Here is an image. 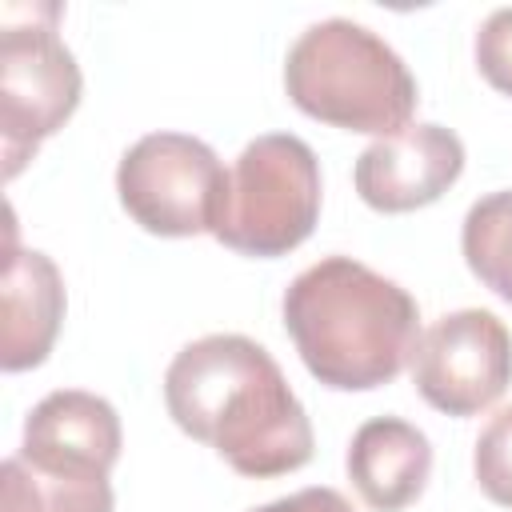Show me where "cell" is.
I'll return each instance as SVG.
<instances>
[{"label":"cell","instance_id":"4","mask_svg":"<svg viewBox=\"0 0 512 512\" xmlns=\"http://www.w3.org/2000/svg\"><path fill=\"white\" fill-rule=\"evenodd\" d=\"M0 20V148L12 180L76 112L84 80L72 48L56 36L60 4H4Z\"/></svg>","mask_w":512,"mask_h":512},{"label":"cell","instance_id":"2","mask_svg":"<svg viewBox=\"0 0 512 512\" xmlns=\"http://www.w3.org/2000/svg\"><path fill=\"white\" fill-rule=\"evenodd\" d=\"M284 328L304 368L340 392L392 384L416 356L420 308L352 256H324L284 292Z\"/></svg>","mask_w":512,"mask_h":512},{"label":"cell","instance_id":"6","mask_svg":"<svg viewBox=\"0 0 512 512\" xmlns=\"http://www.w3.org/2000/svg\"><path fill=\"white\" fill-rule=\"evenodd\" d=\"M116 192L144 232L200 236L220 220L228 172L204 140L184 132H148L120 156Z\"/></svg>","mask_w":512,"mask_h":512},{"label":"cell","instance_id":"9","mask_svg":"<svg viewBox=\"0 0 512 512\" xmlns=\"http://www.w3.org/2000/svg\"><path fill=\"white\" fill-rule=\"evenodd\" d=\"M120 440V416L104 396L60 388L28 412L24 444L16 456L44 472L108 476L120 460Z\"/></svg>","mask_w":512,"mask_h":512},{"label":"cell","instance_id":"16","mask_svg":"<svg viewBox=\"0 0 512 512\" xmlns=\"http://www.w3.org/2000/svg\"><path fill=\"white\" fill-rule=\"evenodd\" d=\"M252 512H356L336 488H300L284 500H272V504H260Z\"/></svg>","mask_w":512,"mask_h":512},{"label":"cell","instance_id":"13","mask_svg":"<svg viewBox=\"0 0 512 512\" xmlns=\"http://www.w3.org/2000/svg\"><path fill=\"white\" fill-rule=\"evenodd\" d=\"M460 248L472 276L512 304V188L488 192L468 208Z\"/></svg>","mask_w":512,"mask_h":512},{"label":"cell","instance_id":"11","mask_svg":"<svg viewBox=\"0 0 512 512\" xmlns=\"http://www.w3.org/2000/svg\"><path fill=\"white\" fill-rule=\"evenodd\" d=\"M348 476L368 508L400 512L424 492L432 476V444L416 424L400 416H376L360 424L348 444Z\"/></svg>","mask_w":512,"mask_h":512},{"label":"cell","instance_id":"15","mask_svg":"<svg viewBox=\"0 0 512 512\" xmlns=\"http://www.w3.org/2000/svg\"><path fill=\"white\" fill-rule=\"evenodd\" d=\"M476 68L496 92L512 96V8H496L480 24V32H476Z\"/></svg>","mask_w":512,"mask_h":512},{"label":"cell","instance_id":"12","mask_svg":"<svg viewBox=\"0 0 512 512\" xmlns=\"http://www.w3.org/2000/svg\"><path fill=\"white\" fill-rule=\"evenodd\" d=\"M0 512H112L108 476L44 472L24 456H8L0 468Z\"/></svg>","mask_w":512,"mask_h":512},{"label":"cell","instance_id":"10","mask_svg":"<svg viewBox=\"0 0 512 512\" xmlns=\"http://www.w3.org/2000/svg\"><path fill=\"white\" fill-rule=\"evenodd\" d=\"M4 336H0V368L24 372L48 360L60 320H64V280L52 256L36 248H16V232H8L4 260Z\"/></svg>","mask_w":512,"mask_h":512},{"label":"cell","instance_id":"14","mask_svg":"<svg viewBox=\"0 0 512 512\" xmlns=\"http://www.w3.org/2000/svg\"><path fill=\"white\" fill-rule=\"evenodd\" d=\"M472 468H476L480 492H484L492 504L512 508V404L500 408V412L484 424V432L476 436Z\"/></svg>","mask_w":512,"mask_h":512},{"label":"cell","instance_id":"3","mask_svg":"<svg viewBox=\"0 0 512 512\" xmlns=\"http://www.w3.org/2000/svg\"><path fill=\"white\" fill-rule=\"evenodd\" d=\"M288 100L332 128L396 136L416 112V76L372 28L332 16L308 24L284 60Z\"/></svg>","mask_w":512,"mask_h":512},{"label":"cell","instance_id":"7","mask_svg":"<svg viewBox=\"0 0 512 512\" xmlns=\"http://www.w3.org/2000/svg\"><path fill=\"white\" fill-rule=\"evenodd\" d=\"M416 392L444 416H476L512 384V332L488 308H460L420 332L412 356Z\"/></svg>","mask_w":512,"mask_h":512},{"label":"cell","instance_id":"8","mask_svg":"<svg viewBox=\"0 0 512 512\" xmlns=\"http://www.w3.org/2000/svg\"><path fill=\"white\" fill-rule=\"evenodd\" d=\"M464 172V144L444 124H408L372 140L352 168L356 192L376 212H412L436 204Z\"/></svg>","mask_w":512,"mask_h":512},{"label":"cell","instance_id":"1","mask_svg":"<svg viewBox=\"0 0 512 512\" xmlns=\"http://www.w3.org/2000/svg\"><path fill=\"white\" fill-rule=\"evenodd\" d=\"M164 404L180 432L216 448L252 480L296 472L312 460V424L272 352L236 332H212L176 352Z\"/></svg>","mask_w":512,"mask_h":512},{"label":"cell","instance_id":"5","mask_svg":"<svg viewBox=\"0 0 512 512\" xmlns=\"http://www.w3.org/2000/svg\"><path fill=\"white\" fill-rule=\"evenodd\" d=\"M320 220V164L292 132H268L244 144L228 172V192L212 236L240 256H284L312 236Z\"/></svg>","mask_w":512,"mask_h":512}]
</instances>
